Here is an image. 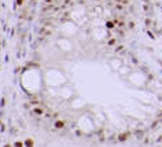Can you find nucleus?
<instances>
[{
    "mask_svg": "<svg viewBox=\"0 0 162 147\" xmlns=\"http://www.w3.org/2000/svg\"><path fill=\"white\" fill-rule=\"evenodd\" d=\"M63 126H64L63 122H57V123H56V128H63Z\"/></svg>",
    "mask_w": 162,
    "mask_h": 147,
    "instance_id": "f257e3e1",
    "label": "nucleus"
},
{
    "mask_svg": "<svg viewBox=\"0 0 162 147\" xmlns=\"http://www.w3.org/2000/svg\"><path fill=\"white\" fill-rule=\"evenodd\" d=\"M45 1H46V3H52V0H45Z\"/></svg>",
    "mask_w": 162,
    "mask_h": 147,
    "instance_id": "f03ea898",
    "label": "nucleus"
}]
</instances>
